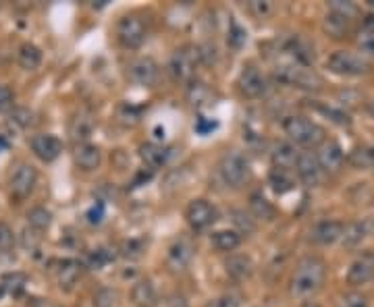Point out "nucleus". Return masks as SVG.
Here are the masks:
<instances>
[{"label": "nucleus", "instance_id": "f257e3e1", "mask_svg": "<svg viewBox=\"0 0 374 307\" xmlns=\"http://www.w3.org/2000/svg\"><path fill=\"white\" fill-rule=\"evenodd\" d=\"M326 276V266L316 256H306L298 261L291 281H289V293L296 299H308L314 293L321 291Z\"/></svg>", "mask_w": 374, "mask_h": 307}, {"label": "nucleus", "instance_id": "f03ea898", "mask_svg": "<svg viewBox=\"0 0 374 307\" xmlns=\"http://www.w3.org/2000/svg\"><path fill=\"white\" fill-rule=\"evenodd\" d=\"M283 129H285V135L299 145H316V143H323L324 140L323 127H318L314 120L299 117V115L285 118Z\"/></svg>", "mask_w": 374, "mask_h": 307}, {"label": "nucleus", "instance_id": "7ed1b4c3", "mask_svg": "<svg viewBox=\"0 0 374 307\" xmlns=\"http://www.w3.org/2000/svg\"><path fill=\"white\" fill-rule=\"evenodd\" d=\"M274 77L281 81V83H287V85H294L299 90H318L323 79L312 71L310 67L306 65H299V63H285V65H279L274 69Z\"/></svg>", "mask_w": 374, "mask_h": 307}, {"label": "nucleus", "instance_id": "20e7f679", "mask_svg": "<svg viewBox=\"0 0 374 307\" xmlns=\"http://www.w3.org/2000/svg\"><path fill=\"white\" fill-rule=\"evenodd\" d=\"M202 65L198 56V48L194 46H183L179 50H175L171 61H169V73L175 81H181V83H192L198 67Z\"/></svg>", "mask_w": 374, "mask_h": 307}, {"label": "nucleus", "instance_id": "39448f33", "mask_svg": "<svg viewBox=\"0 0 374 307\" xmlns=\"http://www.w3.org/2000/svg\"><path fill=\"white\" fill-rule=\"evenodd\" d=\"M326 67L328 71L335 73V75H343V77H358V75H364L370 69V63L366 58H362L360 54L355 52H349V50H337L328 56L326 61Z\"/></svg>", "mask_w": 374, "mask_h": 307}, {"label": "nucleus", "instance_id": "423d86ee", "mask_svg": "<svg viewBox=\"0 0 374 307\" xmlns=\"http://www.w3.org/2000/svg\"><path fill=\"white\" fill-rule=\"evenodd\" d=\"M219 172L229 187L237 189L249 179V162L239 152H227L219 162Z\"/></svg>", "mask_w": 374, "mask_h": 307}, {"label": "nucleus", "instance_id": "0eeeda50", "mask_svg": "<svg viewBox=\"0 0 374 307\" xmlns=\"http://www.w3.org/2000/svg\"><path fill=\"white\" fill-rule=\"evenodd\" d=\"M117 40L121 42V46L129 50L140 48L146 42V25L140 17L127 15L117 24Z\"/></svg>", "mask_w": 374, "mask_h": 307}, {"label": "nucleus", "instance_id": "6e6552de", "mask_svg": "<svg viewBox=\"0 0 374 307\" xmlns=\"http://www.w3.org/2000/svg\"><path fill=\"white\" fill-rule=\"evenodd\" d=\"M185 218L194 231H206L217 222L219 210L208 199H194V202H189V206L185 210Z\"/></svg>", "mask_w": 374, "mask_h": 307}, {"label": "nucleus", "instance_id": "1a4fd4ad", "mask_svg": "<svg viewBox=\"0 0 374 307\" xmlns=\"http://www.w3.org/2000/svg\"><path fill=\"white\" fill-rule=\"evenodd\" d=\"M38 185V170L27 162L17 165V168L11 175V193L17 199H25L29 197Z\"/></svg>", "mask_w": 374, "mask_h": 307}, {"label": "nucleus", "instance_id": "9d476101", "mask_svg": "<svg viewBox=\"0 0 374 307\" xmlns=\"http://www.w3.org/2000/svg\"><path fill=\"white\" fill-rule=\"evenodd\" d=\"M296 170H298L301 183L308 187H316L323 183L324 170L318 165V158L314 152H301L298 156V162H296Z\"/></svg>", "mask_w": 374, "mask_h": 307}, {"label": "nucleus", "instance_id": "9b49d317", "mask_svg": "<svg viewBox=\"0 0 374 307\" xmlns=\"http://www.w3.org/2000/svg\"><path fill=\"white\" fill-rule=\"evenodd\" d=\"M374 279V254L373 251H362L355 260L351 261L348 270V283L351 286H362L368 284Z\"/></svg>", "mask_w": 374, "mask_h": 307}, {"label": "nucleus", "instance_id": "f8f14e48", "mask_svg": "<svg viewBox=\"0 0 374 307\" xmlns=\"http://www.w3.org/2000/svg\"><path fill=\"white\" fill-rule=\"evenodd\" d=\"M31 152L36 154V158H40L42 162H54L61 152H63V143L56 135H50V133H38L31 137Z\"/></svg>", "mask_w": 374, "mask_h": 307}, {"label": "nucleus", "instance_id": "ddd939ff", "mask_svg": "<svg viewBox=\"0 0 374 307\" xmlns=\"http://www.w3.org/2000/svg\"><path fill=\"white\" fill-rule=\"evenodd\" d=\"M194 260V245L187 239H177L169 247L167 254V266L171 272H185Z\"/></svg>", "mask_w": 374, "mask_h": 307}, {"label": "nucleus", "instance_id": "4468645a", "mask_svg": "<svg viewBox=\"0 0 374 307\" xmlns=\"http://www.w3.org/2000/svg\"><path fill=\"white\" fill-rule=\"evenodd\" d=\"M129 79L142 88H152L158 81V65L148 58V56H140L129 65Z\"/></svg>", "mask_w": 374, "mask_h": 307}, {"label": "nucleus", "instance_id": "2eb2a0df", "mask_svg": "<svg viewBox=\"0 0 374 307\" xmlns=\"http://www.w3.org/2000/svg\"><path fill=\"white\" fill-rule=\"evenodd\" d=\"M237 85H239V92L246 95V98H260L266 90V79L264 75L258 71L256 67H244L239 73V79H237Z\"/></svg>", "mask_w": 374, "mask_h": 307}, {"label": "nucleus", "instance_id": "dca6fc26", "mask_svg": "<svg viewBox=\"0 0 374 307\" xmlns=\"http://www.w3.org/2000/svg\"><path fill=\"white\" fill-rule=\"evenodd\" d=\"M316 158L324 172H339V168L343 166V160H346V154L337 142H323L316 152Z\"/></svg>", "mask_w": 374, "mask_h": 307}, {"label": "nucleus", "instance_id": "f3484780", "mask_svg": "<svg viewBox=\"0 0 374 307\" xmlns=\"http://www.w3.org/2000/svg\"><path fill=\"white\" fill-rule=\"evenodd\" d=\"M341 233H343V224L337 222V220H323L318 222L312 233H310V239L318 245H333L341 239Z\"/></svg>", "mask_w": 374, "mask_h": 307}, {"label": "nucleus", "instance_id": "a211bd4d", "mask_svg": "<svg viewBox=\"0 0 374 307\" xmlns=\"http://www.w3.org/2000/svg\"><path fill=\"white\" fill-rule=\"evenodd\" d=\"M75 162L81 170H96L102 162V152H100L98 145H92V143H79L75 147Z\"/></svg>", "mask_w": 374, "mask_h": 307}, {"label": "nucleus", "instance_id": "6ab92c4d", "mask_svg": "<svg viewBox=\"0 0 374 307\" xmlns=\"http://www.w3.org/2000/svg\"><path fill=\"white\" fill-rule=\"evenodd\" d=\"M94 133V118L85 113H77L71 123H69V135L77 145L79 143H88V140L92 137Z\"/></svg>", "mask_w": 374, "mask_h": 307}, {"label": "nucleus", "instance_id": "aec40b11", "mask_svg": "<svg viewBox=\"0 0 374 307\" xmlns=\"http://www.w3.org/2000/svg\"><path fill=\"white\" fill-rule=\"evenodd\" d=\"M81 261L73 260V258H67V260L58 261V268H56V283L61 288H71L79 276H81Z\"/></svg>", "mask_w": 374, "mask_h": 307}, {"label": "nucleus", "instance_id": "412c9836", "mask_svg": "<svg viewBox=\"0 0 374 307\" xmlns=\"http://www.w3.org/2000/svg\"><path fill=\"white\" fill-rule=\"evenodd\" d=\"M323 29L328 38H333V40H341V38L348 36L349 29H351V19H349V17H343V15H339V13L328 11L323 19Z\"/></svg>", "mask_w": 374, "mask_h": 307}, {"label": "nucleus", "instance_id": "4be33fe9", "mask_svg": "<svg viewBox=\"0 0 374 307\" xmlns=\"http://www.w3.org/2000/svg\"><path fill=\"white\" fill-rule=\"evenodd\" d=\"M131 301L137 307L158 306V291L152 281H137L131 288Z\"/></svg>", "mask_w": 374, "mask_h": 307}, {"label": "nucleus", "instance_id": "5701e85b", "mask_svg": "<svg viewBox=\"0 0 374 307\" xmlns=\"http://www.w3.org/2000/svg\"><path fill=\"white\" fill-rule=\"evenodd\" d=\"M298 156L299 152L291 143H279L271 154V160H273L274 168L291 172V168L298 162Z\"/></svg>", "mask_w": 374, "mask_h": 307}, {"label": "nucleus", "instance_id": "b1692460", "mask_svg": "<svg viewBox=\"0 0 374 307\" xmlns=\"http://www.w3.org/2000/svg\"><path fill=\"white\" fill-rule=\"evenodd\" d=\"M368 231H370V222L368 220H358V222H349L348 227H343V233H341V243H343V247H349V249H353V247H358L366 235H368Z\"/></svg>", "mask_w": 374, "mask_h": 307}, {"label": "nucleus", "instance_id": "393cba45", "mask_svg": "<svg viewBox=\"0 0 374 307\" xmlns=\"http://www.w3.org/2000/svg\"><path fill=\"white\" fill-rule=\"evenodd\" d=\"M224 270L233 281H246L251 276L254 272V261L249 256H231L229 260L224 261Z\"/></svg>", "mask_w": 374, "mask_h": 307}, {"label": "nucleus", "instance_id": "a878e982", "mask_svg": "<svg viewBox=\"0 0 374 307\" xmlns=\"http://www.w3.org/2000/svg\"><path fill=\"white\" fill-rule=\"evenodd\" d=\"M140 158L150 170H154L169 160V150L158 145V143H144V145H140Z\"/></svg>", "mask_w": 374, "mask_h": 307}, {"label": "nucleus", "instance_id": "bb28decb", "mask_svg": "<svg viewBox=\"0 0 374 307\" xmlns=\"http://www.w3.org/2000/svg\"><path fill=\"white\" fill-rule=\"evenodd\" d=\"M287 50L291 52V56L296 58V63H299V65L310 67V63H314V46L308 40L299 38V36H294L287 42Z\"/></svg>", "mask_w": 374, "mask_h": 307}, {"label": "nucleus", "instance_id": "cd10ccee", "mask_svg": "<svg viewBox=\"0 0 374 307\" xmlns=\"http://www.w3.org/2000/svg\"><path fill=\"white\" fill-rule=\"evenodd\" d=\"M17 63L25 71H36L42 65V50L36 44H21L17 52Z\"/></svg>", "mask_w": 374, "mask_h": 307}, {"label": "nucleus", "instance_id": "c85d7f7f", "mask_svg": "<svg viewBox=\"0 0 374 307\" xmlns=\"http://www.w3.org/2000/svg\"><path fill=\"white\" fill-rule=\"evenodd\" d=\"M269 185H271V189H273L276 195H285V193L294 191V187H296V181H294L291 172H287V170H279V168H273V170H271V175H269Z\"/></svg>", "mask_w": 374, "mask_h": 307}, {"label": "nucleus", "instance_id": "c756f323", "mask_svg": "<svg viewBox=\"0 0 374 307\" xmlns=\"http://www.w3.org/2000/svg\"><path fill=\"white\" fill-rule=\"evenodd\" d=\"M212 245L219 249V251H233L239 247L241 243V235L237 231H229V229H223V231H217L210 236Z\"/></svg>", "mask_w": 374, "mask_h": 307}, {"label": "nucleus", "instance_id": "7c9ffc66", "mask_svg": "<svg viewBox=\"0 0 374 307\" xmlns=\"http://www.w3.org/2000/svg\"><path fill=\"white\" fill-rule=\"evenodd\" d=\"M27 222H29V229H33L42 235L44 231H48L50 224H52V214L42 206H36L27 212Z\"/></svg>", "mask_w": 374, "mask_h": 307}, {"label": "nucleus", "instance_id": "2f4dec72", "mask_svg": "<svg viewBox=\"0 0 374 307\" xmlns=\"http://www.w3.org/2000/svg\"><path fill=\"white\" fill-rule=\"evenodd\" d=\"M249 210H251V214L256 218H260V220H273L274 218L273 204L266 197H262L260 193H254L249 197Z\"/></svg>", "mask_w": 374, "mask_h": 307}, {"label": "nucleus", "instance_id": "473e14b6", "mask_svg": "<svg viewBox=\"0 0 374 307\" xmlns=\"http://www.w3.org/2000/svg\"><path fill=\"white\" fill-rule=\"evenodd\" d=\"M27 284V276L21 272H11V274H4L2 281H0V295L2 293H9V295H19Z\"/></svg>", "mask_w": 374, "mask_h": 307}, {"label": "nucleus", "instance_id": "72a5a7b5", "mask_svg": "<svg viewBox=\"0 0 374 307\" xmlns=\"http://www.w3.org/2000/svg\"><path fill=\"white\" fill-rule=\"evenodd\" d=\"M144 251H146V241L144 239H135V236L123 241L121 247H119V254L125 260H137V258L144 256Z\"/></svg>", "mask_w": 374, "mask_h": 307}, {"label": "nucleus", "instance_id": "f704fd0d", "mask_svg": "<svg viewBox=\"0 0 374 307\" xmlns=\"http://www.w3.org/2000/svg\"><path fill=\"white\" fill-rule=\"evenodd\" d=\"M314 108L326 117L331 123H335V125H339V127H348L349 123H351V118L346 110H341V108H337V106H331V104H314Z\"/></svg>", "mask_w": 374, "mask_h": 307}, {"label": "nucleus", "instance_id": "c9c22d12", "mask_svg": "<svg viewBox=\"0 0 374 307\" xmlns=\"http://www.w3.org/2000/svg\"><path fill=\"white\" fill-rule=\"evenodd\" d=\"M349 162L355 168H370L373 166V147L368 145H358L349 152Z\"/></svg>", "mask_w": 374, "mask_h": 307}, {"label": "nucleus", "instance_id": "e433bc0d", "mask_svg": "<svg viewBox=\"0 0 374 307\" xmlns=\"http://www.w3.org/2000/svg\"><path fill=\"white\" fill-rule=\"evenodd\" d=\"M187 100H189L194 106L208 104V100H210V90H208V85L202 83V81H192V83H189V90H187Z\"/></svg>", "mask_w": 374, "mask_h": 307}, {"label": "nucleus", "instance_id": "4c0bfd02", "mask_svg": "<svg viewBox=\"0 0 374 307\" xmlns=\"http://www.w3.org/2000/svg\"><path fill=\"white\" fill-rule=\"evenodd\" d=\"M113 260V256H110V251L108 249H104V247H98V249H92L90 254H88V258H85V266L90 268V270H102L108 261Z\"/></svg>", "mask_w": 374, "mask_h": 307}, {"label": "nucleus", "instance_id": "58836bf2", "mask_svg": "<svg viewBox=\"0 0 374 307\" xmlns=\"http://www.w3.org/2000/svg\"><path fill=\"white\" fill-rule=\"evenodd\" d=\"M119 299V293L110 286H102L94 293V307H115Z\"/></svg>", "mask_w": 374, "mask_h": 307}, {"label": "nucleus", "instance_id": "ea45409f", "mask_svg": "<svg viewBox=\"0 0 374 307\" xmlns=\"http://www.w3.org/2000/svg\"><path fill=\"white\" fill-rule=\"evenodd\" d=\"M233 216V224L239 229L237 233H246V235H251L254 231H256V222H254V218L246 214L244 210H233L231 212Z\"/></svg>", "mask_w": 374, "mask_h": 307}, {"label": "nucleus", "instance_id": "a19ab883", "mask_svg": "<svg viewBox=\"0 0 374 307\" xmlns=\"http://www.w3.org/2000/svg\"><path fill=\"white\" fill-rule=\"evenodd\" d=\"M246 40H248V31L241 27L239 24H231L229 27V36H227V42H229V46L235 48V50H239V48L246 44Z\"/></svg>", "mask_w": 374, "mask_h": 307}, {"label": "nucleus", "instance_id": "79ce46f5", "mask_svg": "<svg viewBox=\"0 0 374 307\" xmlns=\"http://www.w3.org/2000/svg\"><path fill=\"white\" fill-rule=\"evenodd\" d=\"M40 243H42V235L38 231H33V229L27 227L24 233H21V245H24V249L27 254H36L40 249Z\"/></svg>", "mask_w": 374, "mask_h": 307}, {"label": "nucleus", "instance_id": "37998d69", "mask_svg": "<svg viewBox=\"0 0 374 307\" xmlns=\"http://www.w3.org/2000/svg\"><path fill=\"white\" fill-rule=\"evenodd\" d=\"M15 247V235L13 229L4 222H0V256H9Z\"/></svg>", "mask_w": 374, "mask_h": 307}, {"label": "nucleus", "instance_id": "c03bdc74", "mask_svg": "<svg viewBox=\"0 0 374 307\" xmlns=\"http://www.w3.org/2000/svg\"><path fill=\"white\" fill-rule=\"evenodd\" d=\"M328 11L339 13V15L349 17V19H353V17L358 15V6H355L353 2H343V0H333V2H328Z\"/></svg>", "mask_w": 374, "mask_h": 307}, {"label": "nucleus", "instance_id": "a18cd8bd", "mask_svg": "<svg viewBox=\"0 0 374 307\" xmlns=\"http://www.w3.org/2000/svg\"><path fill=\"white\" fill-rule=\"evenodd\" d=\"M339 307H368V299L358 291H349L339 299Z\"/></svg>", "mask_w": 374, "mask_h": 307}, {"label": "nucleus", "instance_id": "49530a36", "mask_svg": "<svg viewBox=\"0 0 374 307\" xmlns=\"http://www.w3.org/2000/svg\"><path fill=\"white\" fill-rule=\"evenodd\" d=\"M358 48L366 54L374 56V31H366L362 29L360 36H358Z\"/></svg>", "mask_w": 374, "mask_h": 307}, {"label": "nucleus", "instance_id": "de8ad7c7", "mask_svg": "<svg viewBox=\"0 0 374 307\" xmlns=\"http://www.w3.org/2000/svg\"><path fill=\"white\" fill-rule=\"evenodd\" d=\"M248 9L256 15V17H266V15H271V11H273V4L271 2H264V0H251L248 2Z\"/></svg>", "mask_w": 374, "mask_h": 307}, {"label": "nucleus", "instance_id": "09e8293b", "mask_svg": "<svg viewBox=\"0 0 374 307\" xmlns=\"http://www.w3.org/2000/svg\"><path fill=\"white\" fill-rule=\"evenodd\" d=\"M217 127H219V123H217V120H212V118H206V117H198L196 125H194L196 133H199V135H210V133H212Z\"/></svg>", "mask_w": 374, "mask_h": 307}, {"label": "nucleus", "instance_id": "8fccbe9b", "mask_svg": "<svg viewBox=\"0 0 374 307\" xmlns=\"http://www.w3.org/2000/svg\"><path fill=\"white\" fill-rule=\"evenodd\" d=\"M85 220L90 224H100L104 220V202H96L88 212H85Z\"/></svg>", "mask_w": 374, "mask_h": 307}, {"label": "nucleus", "instance_id": "3c124183", "mask_svg": "<svg viewBox=\"0 0 374 307\" xmlns=\"http://www.w3.org/2000/svg\"><path fill=\"white\" fill-rule=\"evenodd\" d=\"M239 306H241L239 297H235V295H223V297L212 299L206 307H239Z\"/></svg>", "mask_w": 374, "mask_h": 307}, {"label": "nucleus", "instance_id": "603ef678", "mask_svg": "<svg viewBox=\"0 0 374 307\" xmlns=\"http://www.w3.org/2000/svg\"><path fill=\"white\" fill-rule=\"evenodd\" d=\"M11 123H15L17 127L25 129V127H29V125L33 123V120H31V113L25 110V108H19V110H15V113L11 115Z\"/></svg>", "mask_w": 374, "mask_h": 307}, {"label": "nucleus", "instance_id": "864d4df0", "mask_svg": "<svg viewBox=\"0 0 374 307\" xmlns=\"http://www.w3.org/2000/svg\"><path fill=\"white\" fill-rule=\"evenodd\" d=\"M119 117H121V120H123L125 125H135V123L140 120V110L133 108V106H123Z\"/></svg>", "mask_w": 374, "mask_h": 307}, {"label": "nucleus", "instance_id": "5fc2aeb1", "mask_svg": "<svg viewBox=\"0 0 374 307\" xmlns=\"http://www.w3.org/2000/svg\"><path fill=\"white\" fill-rule=\"evenodd\" d=\"M13 98L15 95L6 85H0V113H4V110H9L13 106Z\"/></svg>", "mask_w": 374, "mask_h": 307}, {"label": "nucleus", "instance_id": "6e6d98bb", "mask_svg": "<svg viewBox=\"0 0 374 307\" xmlns=\"http://www.w3.org/2000/svg\"><path fill=\"white\" fill-rule=\"evenodd\" d=\"M169 307H189V306H187V301H185V297H183V295L173 293V295L169 297Z\"/></svg>", "mask_w": 374, "mask_h": 307}, {"label": "nucleus", "instance_id": "4d7b16f0", "mask_svg": "<svg viewBox=\"0 0 374 307\" xmlns=\"http://www.w3.org/2000/svg\"><path fill=\"white\" fill-rule=\"evenodd\" d=\"M366 110H368V113H370V115H373V117H374V100H370V102H366Z\"/></svg>", "mask_w": 374, "mask_h": 307}, {"label": "nucleus", "instance_id": "13d9d810", "mask_svg": "<svg viewBox=\"0 0 374 307\" xmlns=\"http://www.w3.org/2000/svg\"><path fill=\"white\" fill-rule=\"evenodd\" d=\"M301 307H321V306H318V303H314V301H306V303H303Z\"/></svg>", "mask_w": 374, "mask_h": 307}, {"label": "nucleus", "instance_id": "bf43d9fd", "mask_svg": "<svg viewBox=\"0 0 374 307\" xmlns=\"http://www.w3.org/2000/svg\"><path fill=\"white\" fill-rule=\"evenodd\" d=\"M370 168H374V147H373V166Z\"/></svg>", "mask_w": 374, "mask_h": 307}, {"label": "nucleus", "instance_id": "052dcab7", "mask_svg": "<svg viewBox=\"0 0 374 307\" xmlns=\"http://www.w3.org/2000/svg\"><path fill=\"white\" fill-rule=\"evenodd\" d=\"M368 4H370V6H373V9H374V0H370V2H368Z\"/></svg>", "mask_w": 374, "mask_h": 307}]
</instances>
